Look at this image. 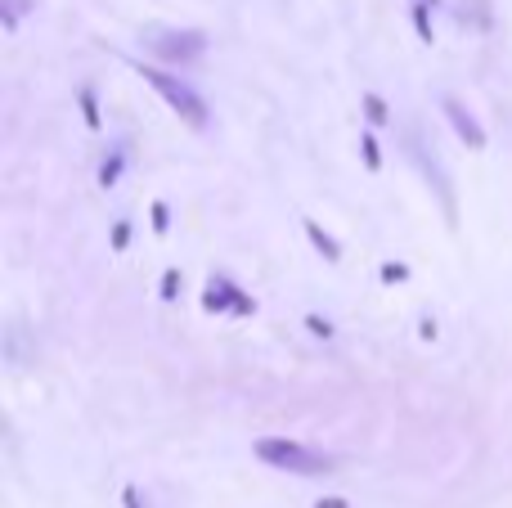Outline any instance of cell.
Segmentation results:
<instances>
[{
	"label": "cell",
	"instance_id": "cell-6",
	"mask_svg": "<svg viewBox=\"0 0 512 508\" xmlns=\"http://www.w3.org/2000/svg\"><path fill=\"white\" fill-rule=\"evenodd\" d=\"M306 239L315 243L319 252H324V261H342V248H337V239H333V234L319 230V221H306Z\"/></svg>",
	"mask_w": 512,
	"mask_h": 508
},
{
	"label": "cell",
	"instance_id": "cell-8",
	"mask_svg": "<svg viewBox=\"0 0 512 508\" xmlns=\"http://www.w3.org/2000/svg\"><path fill=\"white\" fill-rule=\"evenodd\" d=\"M364 113H369V122H373V126H382V122L391 117V113H387V104H382L378 95H364Z\"/></svg>",
	"mask_w": 512,
	"mask_h": 508
},
{
	"label": "cell",
	"instance_id": "cell-3",
	"mask_svg": "<svg viewBox=\"0 0 512 508\" xmlns=\"http://www.w3.org/2000/svg\"><path fill=\"white\" fill-rule=\"evenodd\" d=\"M149 50L167 63H194L207 50V36L194 27H158V32H149Z\"/></svg>",
	"mask_w": 512,
	"mask_h": 508
},
{
	"label": "cell",
	"instance_id": "cell-17",
	"mask_svg": "<svg viewBox=\"0 0 512 508\" xmlns=\"http://www.w3.org/2000/svg\"><path fill=\"white\" fill-rule=\"evenodd\" d=\"M126 239H131V230H126V225H117V230H113V248H126Z\"/></svg>",
	"mask_w": 512,
	"mask_h": 508
},
{
	"label": "cell",
	"instance_id": "cell-7",
	"mask_svg": "<svg viewBox=\"0 0 512 508\" xmlns=\"http://www.w3.org/2000/svg\"><path fill=\"white\" fill-rule=\"evenodd\" d=\"M32 5H36V0H0V14H5V27H9V32L18 27V14H27Z\"/></svg>",
	"mask_w": 512,
	"mask_h": 508
},
{
	"label": "cell",
	"instance_id": "cell-10",
	"mask_svg": "<svg viewBox=\"0 0 512 508\" xmlns=\"http://www.w3.org/2000/svg\"><path fill=\"white\" fill-rule=\"evenodd\" d=\"M117 171H122V153H113V158L104 162V171H99V185H113Z\"/></svg>",
	"mask_w": 512,
	"mask_h": 508
},
{
	"label": "cell",
	"instance_id": "cell-11",
	"mask_svg": "<svg viewBox=\"0 0 512 508\" xmlns=\"http://www.w3.org/2000/svg\"><path fill=\"white\" fill-rule=\"evenodd\" d=\"M360 149H364V162H369V171H378V167H382V158H378V144H373V135H364Z\"/></svg>",
	"mask_w": 512,
	"mask_h": 508
},
{
	"label": "cell",
	"instance_id": "cell-2",
	"mask_svg": "<svg viewBox=\"0 0 512 508\" xmlns=\"http://www.w3.org/2000/svg\"><path fill=\"white\" fill-rule=\"evenodd\" d=\"M140 77L149 81V86L158 90V95L167 99V104L176 108V113L185 117L194 131H203V126H207V104H203V95H198L194 86H185L180 77H171V72H162V68H140Z\"/></svg>",
	"mask_w": 512,
	"mask_h": 508
},
{
	"label": "cell",
	"instance_id": "cell-16",
	"mask_svg": "<svg viewBox=\"0 0 512 508\" xmlns=\"http://www.w3.org/2000/svg\"><path fill=\"white\" fill-rule=\"evenodd\" d=\"M176 284H180V275L176 270H167V279H162V297H176Z\"/></svg>",
	"mask_w": 512,
	"mask_h": 508
},
{
	"label": "cell",
	"instance_id": "cell-5",
	"mask_svg": "<svg viewBox=\"0 0 512 508\" xmlns=\"http://www.w3.org/2000/svg\"><path fill=\"white\" fill-rule=\"evenodd\" d=\"M203 306H207V311H239V315H248L252 311V297L239 293L230 279H212V284H207Z\"/></svg>",
	"mask_w": 512,
	"mask_h": 508
},
{
	"label": "cell",
	"instance_id": "cell-15",
	"mask_svg": "<svg viewBox=\"0 0 512 508\" xmlns=\"http://www.w3.org/2000/svg\"><path fill=\"white\" fill-rule=\"evenodd\" d=\"M310 333H319V338H328V333H333V324H328V320H319V315H310Z\"/></svg>",
	"mask_w": 512,
	"mask_h": 508
},
{
	"label": "cell",
	"instance_id": "cell-13",
	"mask_svg": "<svg viewBox=\"0 0 512 508\" xmlns=\"http://www.w3.org/2000/svg\"><path fill=\"white\" fill-rule=\"evenodd\" d=\"M153 230L167 234V203H153Z\"/></svg>",
	"mask_w": 512,
	"mask_h": 508
},
{
	"label": "cell",
	"instance_id": "cell-18",
	"mask_svg": "<svg viewBox=\"0 0 512 508\" xmlns=\"http://www.w3.org/2000/svg\"><path fill=\"white\" fill-rule=\"evenodd\" d=\"M315 508H346V500H319Z\"/></svg>",
	"mask_w": 512,
	"mask_h": 508
},
{
	"label": "cell",
	"instance_id": "cell-1",
	"mask_svg": "<svg viewBox=\"0 0 512 508\" xmlns=\"http://www.w3.org/2000/svg\"><path fill=\"white\" fill-rule=\"evenodd\" d=\"M256 459L279 468V473H297V477H328L333 473V459L310 450V446H301V441H288V437L256 441Z\"/></svg>",
	"mask_w": 512,
	"mask_h": 508
},
{
	"label": "cell",
	"instance_id": "cell-12",
	"mask_svg": "<svg viewBox=\"0 0 512 508\" xmlns=\"http://www.w3.org/2000/svg\"><path fill=\"white\" fill-rule=\"evenodd\" d=\"M81 108H86V122H90V126H99V113H95V95H90V90H81Z\"/></svg>",
	"mask_w": 512,
	"mask_h": 508
},
{
	"label": "cell",
	"instance_id": "cell-14",
	"mask_svg": "<svg viewBox=\"0 0 512 508\" xmlns=\"http://www.w3.org/2000/svg\"><path fill=\"white\" fill-rule=\"evenodd\" d=\"M122 504L126 508H149V504L140 500V491H135V486H126V491H122Z\"/></svg>",
	"mask_w": 512,
	"mask_h": 508
},
{
	"label": "cell",
	"instance_id": "cell-4",
	"mask_svg": "<svg viewBox=\"0 0 512 508\" xmlns=\"http://www.w3.org/2000/svg\"><path fill=\"white\" fill-rule=\"evenodd\" d=\"M441 108H445V117H450V126H454V131H459V140L468 144V149H486V131H481V122L468 113V108L459 104V99H454V95H445V99H441Z\"/></svg>",
	"mask_w": 512,
	"mask_h": 508
},
{
	"label": "cell",
	"instance_id": "cell-9",
	"mask_svg": "<svg viewBox=\"0 0 512 508\" xmlns=\"http://www.w3.org/2000/svg\"><path fill=\"white\" fill-rule=\"evenodd\" d=\"M414 27L423 41H432V14H427V5H414Z\"/></svg>",
	"mask_w": 512,
	"mask_h": 508
},
{
	"label": "cell",
	"instance_id": "cell-19",
	"mask_svg": "<svg viewBox=\"0 0 512 508\" xmlns=\"http://www.w3.org/2000/svg\"><path fill=\"white\" fill-rule=\"evenodd\" d=\"M427 5H436V0H427Z\"/></svg>",
	"mask_w": 512,
	"mask_h": 508
}]
</instances>
